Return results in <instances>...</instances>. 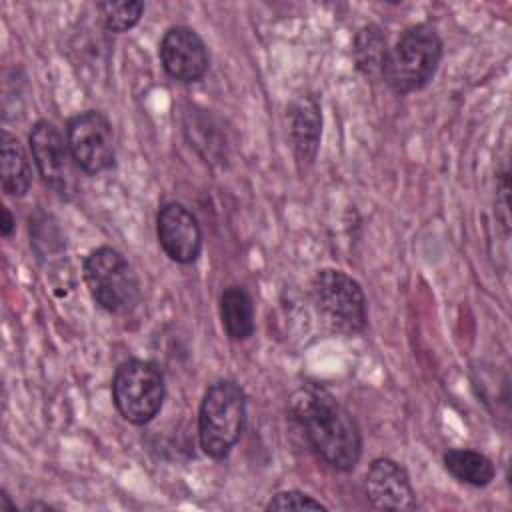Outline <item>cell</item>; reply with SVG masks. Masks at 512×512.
Instances as JSON below:
<instances>
[{
	"label": "cell",
	"instance_id": "cell-8",
	"mask_svg": "<svg viewBox=\"0 0 512 512\" xmlns=\"http://www.w3.org/2000/svg\"><path fill=\"white\" fill-rule=\"evenodd\" d=\"M66 140L74 162L86 174H98L112 168L114 130L100 110H84L74 114L66 124Z\"/></svg>",
	"mask_w": 512,
	"mask_h": 512
},
{
	"label": "cell",
	"instance_id": "cell-14",
	"mask_svg": "<svg viewBox=\"0 0 512 512\" xmlns=\"http://www.w3.org/2000/svg\"><path fill=\"white\" fill-rule=\"evenodd\" d=\"M220 322L230 340L242 342L254 334V300L244 286L232 284L222 290Z\"/></svg>",
	"mask_w": 512,
	"mask_h": 512
},
{
	"label": "cell",
	"instance_id": "cell-12",
	"mask_svg": "<svg viewBox=\"0 0 512 512\" xmlns=\"http://www.w3.org/2000/svg\"><path fill=\"white\" fill-rule=\"evenodd\" d=\"M288 134L300 168L314 164L322 136V106L316 94H300L288 106Z\"/></svg>",
	"mask_w": 512,
	"mask_h": 512
},
{
	"label": "cell",
	"instance_id": "cell-9",
	"mask_svg": "<svg viewBox=\"0 0 512 512\" xmlns=\"http://www.w3.org/2000/svg\"><path fill=\"white\" fill-rule=\"evenodd\" d=\"M164 72L182 84L198 82L210 68V54L200 34L190 26H170L158 46Z\"/></svg>",
	"mask_w": 512,
	"mask_h": 512
},
{
	"label": "cell",
	"instance_id": "cell-16",
	"mask_svg": "<svg viewBox=\"0 0 512 512\" xmlns=\"http://www.w3.org/2000/svg\"><path fill=\"white\" fill-rule=\"evenodd\" d=\"M386 54V36L382 30L374 24L362 28L356 36L354 44V60L356 66L366 74L372 76L374 72H380L382 58Z\"/></svg>",
	"mask_w": 512,
	"mask_h": 512
},
{
	"label": "cell",
	"instance_id": "cell-11",
	"mask_svg": "<svg viewBox=\"0 0 512 512\" xmlns=\"http://www.w3.org/2000/svg\"><path fill=\"white\" fill-rule=\"evenodd\" d=\"M364 494L378 510H414L416 492L402 464L392 458H376L364 474Z\"/></svg>",
	"mask_w": 512,
	"mask_h": 512
},
{
	"label": "cell",
	"instance_id": "cell-13",
	"mask_svg": "<svg viewBox=\"0 0 512 512\" xmlns=\"http://www.w3.org/2000/svg\"><path fill=\"white\" fill-rule=\"evenodd\" d=\"M0 184L2 192L12 198H22L32 186V164L22 142L10 134L2 132L0 140Z\"/></svg>",
	"mask_w": 512,
	"mask_h": 512
},
{
	"label": "cell",
	"instance_id": "cell-1",
	"mask_svg": "<svg viewBox=\"0 0 512 512\" xmlns=\"http://www.w3.org/2000/svg\"><path fill=\"white\" fill-rule=\"evenodd\" d=\"M310 450L330 468L350 472L362 456V434L352 414L320 384L300 386L288 402Z\"/></svg>",
	"mask_w": 512,
	"mask_h": 512
},
{
	"label": "cell",
	"instance_id": "cell-19",
	"mask_svg": "<svg viewBox=\"0 0 512 512\" xmlns=\"http://www.w3.org/2000/svg\"><path fill=\"white\" fill-rule=\"evenodd\" d=\"M0 216H2V220H0V234L4 238H8L14 232V228H16V218L12 216L10 208L4 206V204L0 206Z\"/></svg>",
	"mask_w": 512,
	"mask_h": 512
},
{
	"label": "cell",
	"instance_id": "cell-21",
	"mask_svg": "<svg viewBox=\"0 0 512 512\" xmlns=\"http://www.w3.org/2000/svg\"><path fill=\"white\" fill-rule=\"evenodd\" d=\"M26 510H54L50 504H44V502H30L26 506Z\"/></svg>",
	"mask_w": 512,
	"mask_h": 512
},
{
	"label": "cell",
	"instance_id": "cell-4",
	"mask_svg": "<svg viewBox=\"0 0 512 512\" xmlns=\"http://www.w3.org/2000/svg\"><path fill=\"white\" fill-rule=\"evenodd\" d=\"M82 278L92 300L110 314H128L140 302V278L132 264L112 246H98L88 252L82 264Z\"/></svg>",
	"mask_w": 512,
	"mask_h": 512
},
{
	"label": "cell",
	"instance_id": "cell-5",
	"mask_svg": "<svg viewBox=\"0 0 512 512\" xmlns=\"http://www.w3.org/2000/svg\"><path fill=\"white\" fill-rule=\"evenodd\" d=\"M322 322L336 334L356 336L368 326V304L356 278L338 268H320L310 284Z\"/></svg>",
	"mask_w": 512,
	"mask_h": 512
},
{
	"label": "cell",
	"instance_id": "cell-10",
	"mask_svg": "<svg viewBox=\"0 0 512 512\" xmlns=\"http://www.w3.org/2000/svg\"><path fill=\"white\" fill-rule=\"evenodd\" d=\"M156 236L164 254L176 264H192L202 252V228L194 212L170 200L158 208Z\"/></svg>",
	"mask_w": 512,
	"mask_h": 512
},
{
	"label": "cell",
	"instance_id": "cell-18",
	"mask_svg": "<svg viewBox=\"0 0 512 512\" xmlns=\"http://www.w3.org/2000/svg\"><path fill=\"white\" fill-rule=\"evenodd\" d=\"M266 510H328V506L302 490L276 492L264 506Z\"/></svg>",
	"mask_w": 512,
	"mask_h": 512
},
{
	"label": "cell",
	"instance_id": "cell-17",
	"mask_svg": "<svg viewBox=\"0 0 512 512\" xmlns=\"http://www.w3.org/2000/svg\"><path fill=\"white\" fill-rule=\"evenodd\" d=\"M96 8L104 20V28L114 34L132 30L144 14V2H140V0L100 2Z\"/></svg>",
	"mask_w": 512,
	"mask_h": 512
},
{
	"label": "cell",
	"instance_id": "cell-2",
	"mask_svg": "<svg viewBox=\"0 0 512 512\" xmlns=\"http://www.w3.org/2000/svg\"><path fill=\"white\" fill-rule=\"evenodd\" d=\"M442 60V38L430 24L408 26L386 48L380 64L384 84L398 96L422 90L436 74Z\"/></svg>",
	"mask_w": 512,
	"mask_h": 512
},
{
	"label": "cell",
	"instance_id": "cell-3",
	"mask_svg": "<svg viewBox=\"0 0 512 512\" xmlns=\"http://www.w3.org/2000/svg\"><path fill=\"white\" fill-rule=\"evenodd\" d=\"M246 424V394L234 380H216L198 408V442L212 460H224L238 444Z\"/></svg>",
	"mask_w": 512,
	"mask_h": 512
},
{
	"label": "cell",
	"instance_id": "cell-15",
	"mask_svg": "<svg viewBox=\"0 0 512 512\" xmlns=\"http://www.w3.org/2000/svg\"><path fill=\"white\" fill-rule=\"evenodd\" d=\"M444 470L458 482L484 488L496 478L494 462L480 450L450 448L442 454Z\"/></svg>",
	"mask_w": 512,
	"mask_h": 512
},
{
	"label": "cell",
	"instance_id": "cell-20",
	"mask_svg": "<svg viewBox=\"0 0 512 512\" xmlns=\"http://www.w3.org/2000/svg\"><path fill=\"white\" fill-rule=\"evenodd\" d=\"M0 512H16V504L10 500L6 490L0 492Z\"/></svg>",
	"mask_w": 512,
	"mask_h": 512
},
{
	"label": "cell",
	"instance_id": "cell-7",
	"mask_svg": "<svg viewBox=\"0 0 512 512\" xmlns=\"http://www.w3.org/2000/svg\"><path fill=\"white\" fill-rule=\"evenodd\" d=\"M28 144L42 182L60 198L70 200L78 190L76 162L62 132L54 122L40 118L28 134Z\"/></svg>",
	"mask_w": 512,
	"mask_h": 512
},
{
	"label": "cell",
	"instance_id": "cell-6",
	"mask_svg": "<svg viewBox=\"0 0 512 512\" xmlns=\"http://www.w3.org/2000/svg\"><path fill=\"white\" fill-rule=\"evenodd\" d=\"M110 390L118 414L134 426L152 422L166 398L162 370L158 364L140 358H130L116 368Z\"/></svg>",
	"mask_w": 512,
	"mask_h": 512
}]
</instances>
